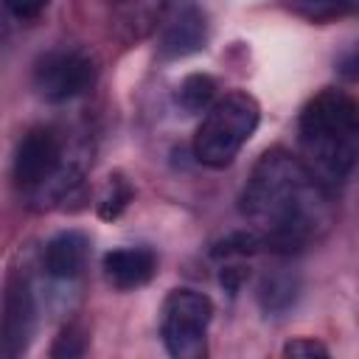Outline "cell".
<instances>
[{
  "label": "cell",
  "instance_id": "15",
  "mask_svg": "<svg viewBox=\"0 0 359 359\" xmlns=\"http://www.w3.org/2000/svg\"><path fill=\"white\" fill-rule=\"evenodd\" d=\"M283 356H328V348L311 337H297L283 345Z\"/></svg>",
  "mask_w": 359,
  "mask_h": 359
},
{
  "label": "cell",
  "instance_id": "1",
  "mask_svg": "<svg viewBox=\"0 0 359 359\" xmlns=\"http://www.w3.org/2000/svg\"><path fill=\"white\" fill-rule=\"evenodd\" d=\"M331 196L297 154L269 149L252 165L238 208L264 247L294 252L328 230Z\"/></svg>",
  "mask_w": 359,
  "mask_h": 359
},
{
  "label": "cell",
  "instance_id": "7",
  "mask_svg": "<svg viewBox=\"0 0 359 359\" xmlns=\"http://www.w3.org/2000/svg\"><path fill=\"white\" fill-rule=\"evenodd\" d=\"M36 325V303L34 292L25 278H11L3 294V314H0V351L17 356L28 348Z\"/></svg>",
  "mask_w": 359,
  "mask_h": 359
},
{
  "label": "cell",
  "instance_id": "6",
  "mask_svg": "<svg viewBox=\"0 0 359 359\" xmlns=\"http://www.w3.org/2000/svg\"><path fill=\"white\" fill-rule=\"evenodd\" d=\"M62 171V140L53 129H31L14 154V180L22 191H42Z\"/></svg>",
  "mask_w": 359,
  "mask_h": 359
},
{
  "label": "cell",
  "instance_id": "16",
  "mask_svg": "<svg viewBox=\"0 0 359 359\" xmlns=\"http://www.w3.org/2000/svg\"><path fill=\"white\" fill-rule=\"evenodd\" d=\"M50 353L53 356H81L84 353V337L76 328H67V331H62V337L56 339Z\"/></svg>",
  "mask_w": 359,
  "mask_h": 359
},
{
  "label": "cell",
  "instance_id": "8",
  "mask_svg": "<svg viewBox=\"0 0 359 359\" xmlns=\"http://www.w3.org/2000/svg\"><path fill=\"white\" fill-rule=\"evenodd\" d=\"M208 42V17L194 0H182L168 14L160 34V56L163 59H185L202 50Z\"/></svg>",
  "mask_w": 359,
  "mask_h": 359
},
{
  "label": "cell",
  "instance_id": "17",
  "mask_svg": "<svg viewBox=\"0 0 359 359\" xmlns=\"http://www.w3.org/2000/svg\"><path fill=\"white\" fill-rule=\"evenodd\" d=\"M50 0H3V6L17 17V20H31L48 8Z\"/></svg>",
  "mask_w": 359,
  "mask_h": 359
},
{
  "label": "cell",
  "instance_id": "13",
  "mask_svg": "<svg viewBox=\"0 0 359 359\" xmlns=\"http://www.w3.org/2000/svg\"><path fill=\"white\" fill-rule=\"evenodd\" d=\"M289 8L311 22H325L351 14L356 8V0H289Z\"/></svg>",
  "mask_w": 359,
  "mask_h": 359
},
{
  "label": "cell",
  "instance_id": "10",
  "mask_svg": "<svg viewBox=\"0 0 359 359\" xmlns=\"http://www.w3.org/2000/svg\"><path fill=\"white\" fill-rule=\"evenodd\" d=\"M87 252H90V238L79 230H65L48 241L45 269H48V275H53L59 280H70V278L81 275V269L87 264Z\"/></svg>",
  "mask_w": 359,
  "mask_h": 359
},
{
  "label": "cell",
  "instance_id": "12",
  "mask_svg": "<svg viewBox=\"0 0 359 359\" xmlns=\"http://www.w3.org/2000/svg\"><path fill=\"white\" fill-rule=\"evenodd\" d=\"M177 101L185 112H205L216 101V81L208 73H191L177 90Z\"/></svg>",
  "mask_w": 359,
  "mask_h": 359
},
{
  "label": "cell",
  "instance_id": "3",
  "mask_svg": "<svg viewBox=\"0 0 359 359\" xmlns=\"http://www.w3.org/2000/svg\"><path fill=\"white\" fill-rule=\"evenodd\" d=\"M261 121V107L250 93H227L216 98L194 135V157L208 168H224L252 137Z\"/></svg>",
  "mask_w": 359,
  "mask_h": 359
},
{
  "label": "cell",
  "instance_id": "4",
  "mask_svg": "<svg viewBox=\"0 0 359 359\" xmlns=\"http://www.w3.org/2000/svg\"><path fill=\"white\" fill-rule=\"evenodd\" d=\"M213 320V303L196 289H174L163 303L160 337L174 359H202L208 353V325Z\"/></svg>",
  "mask_w": 359,
  "mask_h": 359
},
{
  "label": "cell",
  "instance_id": "11",
  "mask_svg": "<svg viewBox=\"0 0 359 359\" xmlns=\"http://www.w3.org/2000/svg\"><path fill=\"white\" fill-rule=\"evenodd\" d=\"M297 278L289 272H272L258 283V303L266 314H283L297 300Z\"/></svg>",
  "mask_w": 359,
  "mask_h": 359
},
{
  "label": "cell",
  "instance_id": "14",
  "mask_svg": "<svg viewBox=\"0 0 359 359\" xmlns=\"http://www.w3.org/2000/svg\"><path fill=\"white\" fill-rule=\"evenodd\" d=\"M129 196H132V191H129L121 180H115V182L109 185V194H107L104 202H101V216H104V219H115V216L126 208Z\"/></svg>",
  "mask_w": 359,
  "mask_h": 359
},
{
  "label": "cell",
  "instance_id": "2",
  "mask_svg": "<svg viewBox=\"0 0 359 359\" xmlns=\"http://www.w3.org/2000/svg\"><path fill=\"white\" fill-rule=\"evenodd\" d=\"M297 140L303 165L334 194L348 182L359 154L356 101L345 90H320L300 112Z\"/></svg>",
  "mask_w": 359,
  "mask_h": 359
},
{
  "label": "cell",
  "instance_id": "9",
  "mask_svg": "<svg viewBox=\"0 0 359 359\" xmlns=\"http://www.w3.org/2000/svg\"><path fill=\"white\" fill-rule=\"evenodd\" d=\"M157 272V258L149 247H121L104 255V275L115 289L146 286Z\"/></svg>",
  "mask_w": 359,
  "mask_h": 359
},
{
  "label": "cell",
  "instance_id": "5",
  "mask_svg": "<svg viewBox=\"0 0 359 359\" xmlns=\"http://www.w3.org/2000/svg\"><path fill=\"white\" fill-rule=\"evenodd\" d=\"M95 79V65L84 50L56 48L48 50L34 67V87L48 104L79 98Z\"/></svg>",
  "mask_w": 359,
  "mask_h": 359
}]
</instances>
